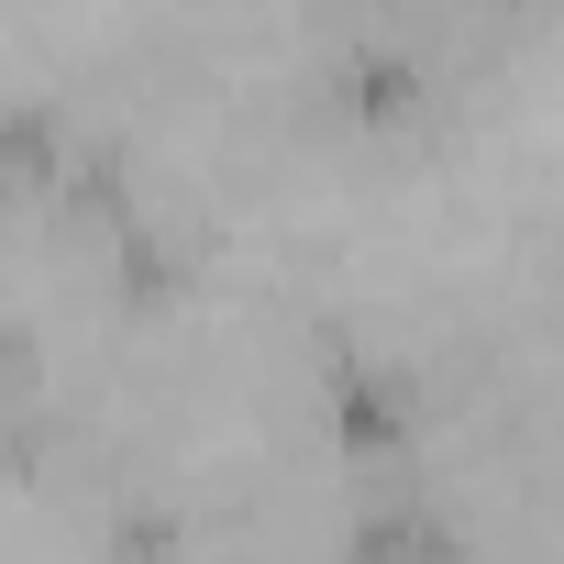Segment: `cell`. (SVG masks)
Here are the masks:
<instances>
[{
	"mask_svg": "<svg viewBox=\"0 0 564 564\" xmlns=\"http://www.w3.org/2000/svg\"><path fill=\"white\" fill-rule=\"evenodd\" d=\"M322 410H333V443H344L355 465H377V454H421V443H432V388H421L410 366H388V355H333Z\"/></svg>",
	"mask_w": 564,
	"mask_h": 564,
	"instance_id": "6da1fadb",
	"label": "cell"
},
{
	"mask_svg": "<svg viewBox=\"0 0 564 564\" xmlns=\"http://www.w3.org/2000/svg\"><path fill=\"white\" fill-rule=\"evenodd\" d=\"M0 155H12L23 188H56V177L78 166V155L56 144V111H45V100H12V122H0Z\"/></svg>",
	"mask_w": 564,
	"mask_h": 564,
	"instance_id": "7a4b0ae2",
	"label": "cell"
}]
</instances>
